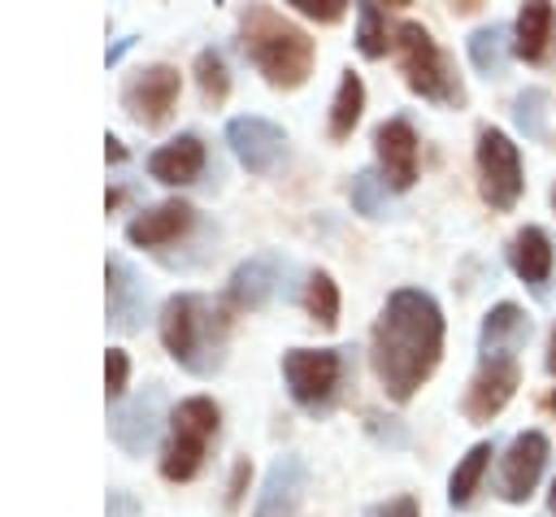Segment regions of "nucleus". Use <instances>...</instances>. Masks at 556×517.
I'll use <instances>...</instances> for the list:
<instances>
[{
  "label": "nucleus",
  "mask_w": 556,
  "mask_h": 517,
  "mask_svg": "<svg viewBox=\"0 0 556 517\" xmlns=\"http://www.w3.org/2000/svg\"><path fill=\"white\" fill-rule=\"evenodd\" d=\"M443 352V317L439 304L426 291H395L374 326V343H369V361L378 382L387 387L391 400H408L430 369L439 365Z\"/></svg>",
  "instance_id": "nucleus-1"
},
{
  "label": "nucleus",
  "mask_w": 556,
  "mask_h": 517,
  "mask_svg": "<svg viewBox=\"0 0 556 517\" xmlns=\"http://www.w3.org/2000/svg\"><path fill=\"white\" fill-rule=\"evenodd\" d=\"M243 48L274 87H300L313 70V39L300 26L282 22L274 9H248Z\"/></svg>",
  "instance_id": "nucleus-2"
},
{
  "label": "nucleus",
  "mask_w": 556,
  "mask_h": 517,
  "mask_svg": "<svg viewBox=\"0 0 556 517\" xmlns=\"http://www.w3.org/2000/svg\"><path fill=\"white\" fill-rule=\"evenodd\" d=\"M161 339L169 348V356L191 369V374H208L222 361V339H226V321L208 308V300L200 295H169L161 308Z\"/></svg>",
  "instance_id": "nucleus-3"
},
{
  "label": "nucleus",
  "mask_w": 556,
  "mask_h": 517,
  "mask_svg": "<svg viewBox=\"0 0 556 517\" xmlns=\"http://www.w3.org/2000/svg\"><path fill=\"white\" fill-rule=\"evenodd\" d=\"M217 430V404L204 400V395H191L174 408L169 417V443H165V456H161V474L182 482L200 469L204 452H208V439Z\"/></svg>",
  "instance_id": "nucleus-4"
},
{
  "label": "nucleus",
  "mask_w": 556,
  "mask_h": 517,
  "mask_svg": "<svg viewBox=\"0 0 556 517\" xmlns=\"http://www.w3.org/2000/svg\"><path fill=\"white\" fill-rule=\"evenodd\" d=\"M391 43H395L400 70H404V78H408V87H413L417 96H426V100H447V104L460 100V87H456V78L447 74V61H443V52L434 48V39H430L426 26L400 22Z\"/></svg>",
  "instance_id": "nucleus-5"
},
{
  "label": "nucleus",
  "mask_w": 556,
  "mask_h": 517,
  "mask_svg": "<svg viewBox=\"0 0 556 517\" xmlns=\"http://www.w3.org/2000/svg\"><path fill=\"white\" fill-rule=\"evenodd\" d=\"M478 178H482V196L491 209H513L521 196V156L513 148V139L495 126L478 130Z\"/></svg>",
  "instance_id": "nucleus-6"
},
{
  "label": "nucleus",
  "mask_w": 556,
  "mask_h": 517,
  "mask_svg": "<svg viewBox=\"0 0 556 517\" xmlns=\"http://www.w3.org/2000/svg\"><path fill=\"white\" fill-rule=\"evenodd\" d=\"M282 374H287V387L295 395V404L304 408H326L334 387H339V374H343V356L339 352H313V348H291L282 356Z\"/></svg>",
  "instance_id": "nucleus-7"
},
{
  "label": "nucleus",
  "mask_w": 556,
  "mask_h": 517,
  "mask_svg": "<svg viewBox=\"0 0 556 517\" xmlns=\"http://www.w3.org/2000/svg\"><path fill=\"white\" fill-rule=\"evenodd\" d=\"M174 100H178V70H169V65H148V70H139V74L126 83V91H122V104H126L130 117L143 122V126H161V122L169 117Z\"/></svg>",
  "instance_id": "nucleus-8"
},
{
  "label": "nucleus",
  "mask_w": 556,
  "mask_h": 517,
  "mask_svg": "<svg viewBox=\"0 0 556 517\" xmlns=\"http://www.w3.org/2000/svg\"><path fill=\"white\" fill-rule=\"evenodd\" d=\"M543 465H547V439H543L539 430L517 434V439L508 443V456H504V469H500V495H504L508 504L530 500V491H534Z\"/></svg>",
  "instance_id": "nucleus-9"
},
{
  "label": "nucleus",
  "mask_w": 556,
  "mask_h": 517,
  "mask_svg": "<svg viewBox=\"0 0 556 517\" xmlns=\"http://www.w3.org/2000/svg\"><path fill=\"white\" fill-rule=\"evenodd\" d=\"M517 391V361L513 356H491L482 361V369L473 374L469 382V395H465V417L469 421H491Z\"/></svg>",
  "instance_id": "nucleus-10"
},
{
  "label": "nucleus",
  "mask_w": 556,
  "mask_h": 517,
  "mask_svg": "<svg viewBox=\"0 0 556 517\" xmlns=\"http://www.w3.org/2000/svg\"><path fill=\"white\" fill-rule=\"evenodd\" d=\"M226 139H230V152L252 169V174H265L274 169V161L282 156V130L265 117H235L226 126Z\"/></svg>",
  "instance_id": "nucleus-11"
},
{
  "label": "nucleus",
  "mask_w": 556,
  "mask_h": 517,
  "mask_svg": "<svg viewBox=\"0 0 556 517\" xmlns=\"http://www.w3.org/2000/svg\"><path fill=\"white\" fill-rule=\"evenodd\" d=\"M374 148H378V161H382V174L395 191L413 187L417 178V135L404 117H391L374 130Z\"/></svg>",
  "instance_id": "nucleus-12"
},
{
  "label": "nucleus",
  "mask_w": 556,
  "mask_h": 517,
  "mask_svg": "<svg viewBox=\"0 0 556 517\" xmlns=\"http://www.w3.org/2000/svg\"><path fill=\"white\" fill-rule=\"evenodd\" d=\"M304 461L300 456H278L265 474V487L256 495V513L252 517H295L300 495H304Z\"/></svg>",
  "instance_id": "nucleus-13"
},
{
  "label": "nucleus",
  "mask_w": 556,
  "mask_h": 517,
  "mask_svg": "<svg viewBox=\"0 0 556 517\" xmlns=\"http://www.w3.org/2000/svg\"><path fill=\"white\" fill-rule=\"evenodd\" d=\"M156 421H161V391L148 387L139 400L122 404V408L109 417V430H113V439H117L126 452H143V447L156 439Z\"/></svg>",
  "instance_id": "nucleus-14"
},
{
  "label": "nucleus",
  "mask_w": 556,
  "mask_h": 517,
  "mask_svg": "<svg viewBox=\"0 0 556 517\" xmlns=\"http://www.w3.org/2000/svg\"><path fill=\"white\" fill-rule=\"evenodd\" d=\"M204 169V143L195 135H178L169 139L165 148H156L148 156V174L156 182H169V187H182V182H195Z\"/></svg>",
  "instance_id": "nucleus-15"
},
{
  "label": "nucleus",
  "mask_w": 556,
  "mask_h": 517,
  "mask_svg": "<svg viewBox=\"0 0 556 517\" xmlns=\"http://www.w3.org/2000/svg\"><path fill=\"white\" fill-rule=\"evenodd\" d=\"M187 226H191V204L165 200V204H152L148 213H139V217L126 226V239L139 243V248H161V243H174Z\"/></svg>",
  "instance_id": "nucleus-16"
},
{
  "label": "nucleus",
  "mask_w": 556,
  "mask_h": 517,
  "mask_svg": "<svg viewBox=\"0 0 556 517\" xmlns=\"http://www.w3.org/2000/svg\"><path fill=\"white\" fill-rule=\"evenodd\" d=\"M104 282H109V321L117 326V330H135L139 326V317H143V282L135 278V269L126 265V261H117V256H109V265H104Z\"/></svg>",
  "instance_id": "nucleus-17"
},
{
  "label": "nucleus",
  "mask_w": 556,
  "mask_h": 517,
  "mask_svg": "<svg viewBox=\"0 0 556 517\" xmlns=\"http://www.w3.org/2000/svg\"><path fill=\"white\" fill-rule=\"evenodd\" d=\"M508 261H513V269H517V278H521L526 287L543 291V282H547V274H552V243H547V235H543L539 226L517 230V239H513V248H508Z\"/></svg>",
  "instance_id": "nucleus-18"
},
{
  "label": "nucleus",
  "mask_w": 556,
  "mask_h": 517,
  "mask_svg": "<svg viewBox=\"0 0 556 517\" xmlns=\"http://www.w3.org/2000/svg\"><path fill=\"white\" fill-rule=\"evenodd\" d=\"M274 291H278V256H252L230 278V304L239 308H261Z\"/></svg>",
  "instance_id": "nucleus-19"
},
{
  "label": "nucleus",
  "mask_w": 556,
  "mask_h": 517,
  "mask_svg": "<svg viewBox=\"0 0 556 517\" xmlns=\"http://www.w3.org/2000/svg\"><path fill=\"white\" fill-rule=\"evenodd\" d=\"M530 335V321L517 304H495L486 317H482V361L491 356H513L517 343H526Z\"/></svg>",
  "instance_id": "nucleus-20"
},
{
  "label": "nucleus",
  "mask_w": 556,
  "mask_h": 517,
  "mask_svg": "<svg viewBox=\"0 0 556 517\" xmlns=\"http://www.w3.org/2000/svg\"><path fill=\"white\" fill-rule=\"evenodd\" d=\"M552 22H556V13H552V4H543V0H534V4H526V9L517 13V52H521L526 61H539V56L547 52Z\"/></svg>",
  "instance_id": "nucleus-21"
},
{
  "label": "nucleus",
  "mask_w": 556,
  "mask_h": 517,
  "mask_svg": "<svg viewBox=\"0 0 556 517\" xmlns=\"http://www.w3.org/2000/svg\"><path fill=\"white\" fill-rule=\"evenodd\" d=\"M486 461H491V443H473V447L465 452V461L452 469V482H447L452 508H469V500H473V491H478V482H482V474H486Z\"/></svg>",
  "instance_id": "nucleus-22"
},
{
  "label": "nucleus",
  "mask_w": 556,
  "mask_h": 517,
  "mask_svg": "<svg viewBox=\"0 0 556 517\" xmlns=\"http://www.w3.org/2000/svg\"><path fill=\"white\" fill-rule=\"evenodd\" d=\"M361 104H365V87L356 74H343L339 78V91H334V104H330V135L334 139H348L352 126L361 122Z\"/></svg>",
  "instance_id": "nucleus-23"
},
{
  "label": "nucleus",
  "mask_w": 556,
  "mask_h": 517,
  "mask_svg": "<svg viewBox=\"0 0 556 517\" xmlns=\"http://www.w3.org/2000/svg\"><path fill=\"white\" fill-rule=\"evenodd\" d=\"M469 61L482 70V74H500L504 61H508V30L504 26H482L469 35Z\"/></svg>",
  "instance_id": "nucleus-24"
},
{
  "label": "nucleus",
  "mask_w": 556,
  "mask_h": 517,
  "mask_svg": "<svg viewBox=\"0 0 556 517\" xmlns=\"http://www.w3.org/2000/svg\"><path fill=\"white\" fill-rule=\"evenodd\" d=\"M304 304H308V313H313L317 326H334V321H339V291H334V278L317 269V274L308 278V287H304Z\"/></svg>",
  "instance_id": "nucleus-25"
},
{
  "label": "nucleus",
  "mask_w": 556,
  "mask_h": 517,
  "mask_svg": "<svg viewBox=\"0 0 556 517\" xmlns=\"http://www.w3.org/2000/svg\"><path fill=\"white\" fill-rule=\"evenodd\" d=\"M195 83H200V91H204V100H226V91H230V74H226V61H222V52H213V48H204L200 56H195Z\"/></svg>",
  "instance_id": "nucleus-26"
},
{
  "label": "nucleus",
  "mask_w": 556,
  "mask_h": 517,
  "mask_svg": "<svg viewBox=\"0 0 556 517\" xmlns=\"http://www.w3.org/2000/svg\"><path fill=\"white\" fill-rule=\"evenodd\" d=\"M356 22H361V30H356V48L365 52V56H382L387 52V17H382V9L378 4H361L356 9Z\"/></svg>",
  "instance_id": "nucleus-27"
},
{
  "label": "nucleus",
  "mask_w": 556,
  "mask_h": 517,
  "mask_svg": "<svg viewBox=\"0 0 556 517\" xmlns=\"http://www.w3.org/2000/svg\"><path fill=\"white\" fill-rule=\"evenodd\" d=\"M352 204H356V213H365V217H382V213H387V178H378L374 169L356 174V178H352Z\"/></svg>",
  "instance_id": "nucleus-28"
},
{
  "label": "nucleus",
  "mask_w": 556,
  "mask_h": 517,
  "mask_svg": "<svg viewBox=\"0 0 556 517\" xmlns=\"http://www.w3.org/2000/svg\"><path fill=\"white\" fill-rule=\"evenodd\" d=\"M543 109H547V96L543 91H521L517 96V126L530 139H543Z\"/></svg>",
  "instance_id": "nucleus-29"
},
{
  "label": "nucleus",
  "mask_w": 556,
  "mask_h": 517,
  "mask_svg": "<svg viewBox=\"0 0 556 517\" xmlns=\"http://www.w3.org/2000/svg\"><path fill=\"white\" fill-rule=\"evenodd\" d=\"M126 374H130V361L122 348H109L104 352V391L109 395H122L126 391Z\"/></svg>",
  "instance_id": "nucleus-30"
},
{
  "label": "nucleus",
  "mask_w": 556,
  "mask_h": 517,
  "mask_svg": "<svg viewBox=\"0 0 556 517\" xmlns=\"http://www.w3.org/2000/svg\"><path fill=\"white\" fill-rule=\"evenodd\" d=\"M287 4H295L304 17H317V22H339L343 17L339 0H287Z\"/></svg>",
  "instance_id": "nucleus-31"
},
{
  "label": "nucleus",
  "mask_w": 556,
  "mask_h": 517,
  "mask_svg": "<svg viewBox=\"0 0 556 517\" xmlns=\"http://www.w3.org/2000/svg\"><path fill=\"white\" fill-rule=\"evenodd\" d=\"M369 517H417V504H413L408 495H400V500H387V504H378Z\"/></svg>",
  "instance_id": "nucleus-32"
},
{
  "label": "nucleus",
  "mask_w": 556,
  "mask_h": 517,
  "mask_svg": "<svg viewBox=\"0 0 556 517\" xmlns=\"http://www.w3.org/2000/svg\"><path fill=\"white\" fill-rule=\"evenodd\" d=\"M248 474H252V469H248V461H239V465H235V478H230V495H226V504H239V495H243V482H248Z\"/></svg>",
  "instance_id": "nucleus-33"
},
{
  "label": "nucleus",
  "mask_w": 556,
  "mask_h": 517,
  "mask_svg": "<svg viewBox=\"0 0 556 517\" xmlns=\"http://www.w3.org/2000/svg\"><path fill=\"white\" fill-rule=\"evenodd\" d=\"M130 513H135V500L122 491H109V517H130Z\"/></svg>",
  "instance_id": "nucleus-34"
},
{
  "label": "nucleus",
  "mask_w": 556,
  "mask_h": 517,
  "mask_svg": "<svg viewBox=\"0 0 556 517\" xmlns=\"http://www.w3.org/2000/svg\"><path fill=\"white\" fill-rule=\"evenodd\" d=\"M104 156H109V161H126V148H122L113 135H109V139H104Z\"/></svg>",
  "instance_id": "nucleus-35"
},
{
  "label": "nucleus",
  "mask_w": 556,
  "mask_h": 517,
  "mask_svg": "<svg viewBox=\"0 0 556 517\" xmlns=\"http://www.w3.org/2000/svg\"><path fill=\"white\" fill-rule=\"evenodd\" d=\"M547 369L556 374V330H552V343H547Z\"/></svg>",
  "instance_id": "nucleus-36"
},
{
  "label": "nucleus",
  "mask_w": 556,
  "mask_h": 517,
  "mask_svg": "<svg viewBox=\"0 0 556 517\" xmlns=\"http://www.w3.org/2000/svg\"><path fill=\"white\" fill-rule=\"evenodd\" d=\"M547 504H552V513H556V482H552V495H547Z\"/></svg>",
  "instance_id": "nucleus-37"
},
{
  "label": "nucleus",
  "mask_w": 556,
  "mask_h": 517,
  "mask_svg": "<svg viewBox=\"0 0 556 517\" xmlns=\"http://www.w3.org/2000/svg\"><path fill=\"white\" fill-rule=\"evenodd\" d=\"M552 204H556V191H552Z\"/></svg>",
  "instance_id": "nucleus-38"
}]
</instances>
